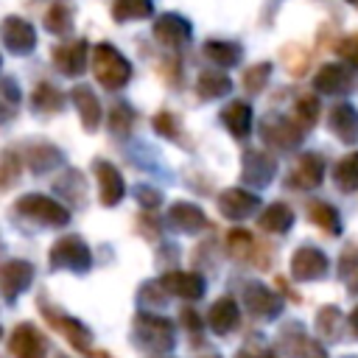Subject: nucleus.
<instances>
[{
    "instance_id": "obj_1",
    "label": "nucleus",
    "mask_w": 358,
    "mask_h": 358,
    "mask_svg": "<svg viewBox=\"0 0 358 358\" xmlns=\"http://www.w3.org/2000/svg\"><path fill=\"white\" fill-rule=\"evenodd\" d=\"M92 70H95V78L101 81V87H106V90H120L131 76L129 62L112 45H98L92 50Z\"/></svg>"
},
{
    "instance_id": "obj_2",
    "label": "nucleus",
    "mask_w": 358,
    "mask_h": 358,
    "mask_svg": "<svg viewBox=\"0 0 358 358\" xmlns=\"http://www.w3.org/2000/svg\"><path fill=\"white\" fill-rule=\"evenodd\" d=\"M17 210L25 213V215H31V218H39L45 224H56V227L59 224H67V218H70L62 204H56V201H50L45 196H22L17 201Z\"/></svg>"
},
{
    "instance_id": "obj_3",
    "label": "nucleus",
    "mask_w": 358,
    "mask_h": 358,
    "mask_svg": "<svg viewBox=\"0 0 358 358\" xmlns=\"http://www.w3.org/2000/svg\"><path fill=\"white\" fill-rule=\"evenodd\" d=\"M3 42L14 50V53H28L36 45V34L34 25L22 17H6L3 20Z\"/></svg>"
},
{
    "instance_id": "obj_4",
    "label": "nucleus",
    "mask_w": 358,
    "mask_h": 358,
    "mask_svg": "<svg viewBox=\"0 0 358 358\" xmlns=\"http://www.w3.org/2000/svg\"><path fill=\"white\" fill-rule=\"evenodd\" d=\"M8 350L14 358H45V338L39 336V330H34V324H20L11 333Z\"/></svg>"
},
{
    "instance_id": "obj_5",
    "label": "nucleus",
    "mask_w": 358,
    "mask_h": 358,
    "mask_svg": "<svg viewBox=\"0 0 358 358\" xmlns=\"http://www.w3.org/2000/svg\"><path fill=\"white\" fill-rule=\"evenodd\" d=\"M154 36L168 48H179L190 39V22L179 14H162L154 22Z\"/></svg>"
},
{
    "instance_id": "obj_6",
    "label": "nucleus",
    "mask_w": 358,
    "mask_h": 358,
    "mask_svg": "<svg viewBox=\"0 0 358 358\" xmlns=\"http://www.w3.org/2000/svg\"><path fill=\"white\" fill-rule=\"evenodd\" d=\"M50 263H53L56 268L70 266V268L78 271V268H87V266H90V252H87V246H84L78 238H64V241H59V243L53 246Z\"/></svg>"
},
{
    "instance_id": "obj_7",
    "label": "nucleus",
    "mask_w": 358,
    "mask_h": 358,
    "mask_svg": "<svg viewBox=\"0 0 358 358\" xmlns=\"http://www.w3.org/2000/svg\"><path fill=\"white\" fill-rule=\"evenodd\" d=\"M84 62H87V42H84V39L53 48V64H56L64 76H78V73L84 70Z\"/></svg>"
},
{
    "instance_id": "obj_8",
    "label": "nucleus",
    "mask_w": 358,
    "mask_h": 358,
    "mask_svg": "<svg viewBox=\"0 0 358 358\" xmlns=\"http://www.w3.org/2000/svg\"><path fill=\"white\" fill-rule=\"evenodd\" d=\"M34 271L28 263L22 260H11V263H3L0 266V288L8 294V296H17L22 288H28Z\"/></svg>"
},
{
    "instance_id": "obj_9",
    "label": "nucleus",
    "mask_w": 358,
    "mask_h": 358,
    "mask_svg": "<svg viewBox=\"0 0 358 358\" xmlns=\"http://www.w3.org/2000/svg\"><path fill=\"white\" fill-rule=\"evenodd\" d=\"M95 173H98V193H101V201L106 207L117 204V199L123 196V179L120 173L109 165V162H95Z\"/></svg>"
},
{
    "instance_id": "obj_10",
    "label": "nucleus",
    "mask_w": 358,
    "mask_h": 358,
    "mask_svg": "<svg viewBox=\"0 0 358 358\" xmlns=\"http://www.w3.org/2000/svg\"><path fill=\"white\" fill-rule=\"evenodd\" d=\"M327 268V257L319 252V249H310V246H302L296 255H294V274L302 277V280H319Z\"/></svg>"
},
{
    "instance_id": "obj_11",
    "label": "nucleus",
    "mask_w": 358,
    "mask_h": 358,
    "mask_svg": "<svg viewBox=\"0 0 358 358\" xmlns=\"http://www.w3.org/2000/svg\"><path fill=\"white\" fill-rule=\"evenodd\" d=\"M330 129L336 131V137H341L347 143H355L358 140V112H355V106L338 103L330 112Z\"/></svg>"
},
{
    "instance_id": "obj_12",
    "label": "nucleus",
    "mask_w": 358,
    "mask_h": 358,
    "mask_svg": "<svg viewBox=\"0 0 358 358\" xmlns=\"http://www.w3.org/2000/svg\"><path fill=\"white\" fill-rule=\"evenodd\" d=\"M73 101H76V109H78V115H81V120H84V126L92 131L98 123H101V103H98V98H95V92L90 90V87H76L73 90Z\"/></svg>"
},
{
    "instance_id": "obj_13",
    "label": "nucleus",
    "mask_w": 358,
    "mask_h": 358,
    "mask_svg": "<svg viewBox=\"0 0 358 358\" xmlns=\"http://www.w3.org/2000/svg\"><path fill=\"white\" fill-rule=\"evenodd\" d=\"M322 173H324V162L319 159V154H305L296 162L291 179H294L296 187H316L322 182Z\"/></svg>"
},
{
    "instance_id": "obj_14",
    "label": "nucleus",
    "mask_w": 358,
    "mask_h": 358,
    "mask_svg": "<svg viewBox=\"0 0 358 358\" xmlns=\"http://www.w3.org/2000/svg\"><path fill=\"white\" fill-rule=\"evenodd\" d=\"M218 207H221V213L229 215V218H246L249 213H255L257 199L249 196V193H243V190H227V193H221Z\"/></svg>"
},
{
    "instance_id": "obj_15",
    "label": "nucleus",
    "mask_w": 358,
    "mask_h": 358,
    "mask_svg": "<svg viewBox=\"0 0 358 358\" xmlns=\"http://www.w3.org/2000/svg\"><path fill=\"white\" fill-rule=\"evenodd\" d=\"M347 87H350V73L341 64H324L316 76V90L319 92L336 95V92H344Z\"/></svg>"
},
{
    "instance_id": "obj_16",
    "label": "nucleus",
    "mask_w": 358,
    "mask_h": 358,
    "mask_svg": "<svg viewBox=\"0 0 358 358\" xmlns=\"http://www.w3.org/2000/svg\"><path fill=\"white\" fill-rule=\"evenodd\" d=\"M162 285L171 288L179 296H193V299L201 296V291H204V280L199 274H187V271H171V274H165L162 277Z\"/></svg>"
},
{
    "instance_id": "obj_17",
    "label": "nucleus",
    "mask_w": 358,
    "mask_h": 358,
    "mask_svg": "<svg viewBox=\"0 0 358 358\" xmlns=\"http://www.w3.org/2000/svg\"><path fill=\"white\" fill-rule=\"evenodd\" d=\"M299 129L296 126H291L288 120H277V117H268L266 123H263V137L268 140V143H274V145H282V148H291L296 140H299Z\"/></svg>"
},
{
    "instance_id": "obj_18",
    "label": "nucleus",
    "mask_w": 358,
    "mask_h": 358,
    "mask_svg": "<svg viewBox=\"0 0 358 358\" xmlns=\"http://www.w3.org/2000/svg\"><path fill=\"white\" fill-rule=\"evenodd\" d=\"M221 117H224L227 129H229L235 137H246L249 129H252V109H249V103H243V101L229 103Z\"/></svg>"
},
{
    "instance_id": "obj_19",
    "label": "nucleus",
    "mask_w": 358,
    "mask_h": 358,
    "mask_svg": "<svg viewBox=\"0 0 358 358\" xmlns=\"http://www.w3.org/2000/svg\"><path fill=\"white\" fill-rule=\"evenodd\" d=\"M210 324L215 333H229L238 324V308L232 299H218L210 308Z\"/></svg>"
},
{
    "instance_id": "obj_20",
    "label": "nucleus",
    "mask_w": 358,
    "mask_h": 358,
    "mask_svg": "<svg viewBox=\"0 0 358 358\" xmlns=\"http://www.w3.org/2000/svg\"><path fill=\"white\" fill-rule=\"evenodd\" d=\"M45 25H48L53 34H59V36L70 34V28H73L70 3H67V0H53L50 8H48V14H45Z\"/></svg>"
},
{
    "instance_id": "obj_21",
    "label": "nucleus",
    "mask_w": 358,
    "mask_h": 358,
    "mask_svg": "<svg viewBox=\"0 0 358 358\" xmlns=\"http://www.w3.org/2000/svg\"><path fill=\"white\" fill-rule=\"evenodd\" d=\"M154 11L151 0H115L112 3V17L117 22H129V20H143Z\"/></svg>"
},
{
    "instance_id": "obj_22",
    "label": "nucleus",
    "mask_w": 358,
    "mask_h": 358,
    "mask_svg": "<svg viewBox=\"0 0 358 358\" xmlns=\"http://www.w3.org/2000/svg\"><path fill=\"white\" fill-rule=\"evenodd\" d=\"M48 316V322L53 324V327H59L67 338H70V344L73 347H78L81 352H87V341H90V333L78 324V322H73V319H64V316H53V313H45Z\"/></svg>"
},
{
    "instance_id": "obj_23",
    "label": "nucleus",
    "mask_w": 358,
    "mask_h": 358,
    "mask_svg": "<svg viewBox=\"0 0 358 358\" xmlns=\"http://www.w3.org/2000/svg\"><path fill=\"white\" fill-rule=\"evenodd\" d=\"M199 95L201 98H218V95H227L232 90V81L224 76V73H201L199 76V84H196Z\"/></svg>"
},
{
    "instance_id": "obj_24",
    "label": "nucleus",
    "mask_w": 358,
    "mask_h": 358,
    "mask_svg": "<svg viewBox=\"0 0 358 358\" xmlns=\"http://www.w3.org/2000/svg\"><path fill=\"white\" fill-rule=\"evenodd\" d=\"M168 218H171V224H176L179 229H199V227L207 224V221H204V213H201L199 207H190V204H173L171 213H168Z\"/></svg>"
},
{
    "instance_id": "obj_25",
    "label": "nucleus",
    "mask_w": 358,
    "mask_h": 358,
    "mask_svg": "<svg viewBox=\"0 0 358 358\" xmlns=\"http://www.w3.org/2000/svg\"><path fill=\"white\" fill-rule=\"evenodd\" d=\"M294 221V213L288 204H271L263 215H260V227L268 229V232H285Z\"/></svg>"
},
{
    "instance_id": "obj_26",
    "label": "nucleus",
    "mask_w": 358,
    "mask_h": 358,
    "mask_svg": "<svg viewBox=\"0 0 358 358\" xmlns=\"http://www.w3.org/2000/svg\"><path fill=\"white\" fill-rule=\"evenodd\" d=\"M271 171H274V162L266 157V154H255V151H249L246 154V168H243V176L249 179V182H268V176H271Z\"/></svg>"
},
{
    "instance_id": "obj_27",
    "label": "nucleus",
    "mask_w": 358,
    "mask_h": 358,
    "mask_svg": "<svg viewBox=\"0 0 358 358\" xmlns=\"http://www.w3.org/2000/svg\"><path fill=\"white\" fill-rule=\"evenodd\" d=\"M336 182H338L341 190H355L358 187V154H350L336 165Z\"/></svg>"
},
{
    "instance_id": "obj_28",
    "label": "nucleus",
    "mask_w": 358,
    "mask_h": 358,
    "mask_svg": "<svg viewBox=\"0 0 358 358\" xmlns=\"http://www.w3.org/2000/svg\"><path fill=\"white\" fill-rule=\"evenodd\" d=\"M204 53L213 59V62H218V64H235L238 59H241V48L238 45H232V42H207L204 45Z\"/></svg>"
},
{
    "instance_id": "obj_29",
    "label": "nucleus",
    "mask_w": 358,
    "mask_h": 358,
    "mask_svg": "<svg viewBox=\"0 0 358 358\" xmlns=\"http://www.w3.org/2000/svg\"><path fill=\"white\" fill-rule=\"evenodd\" d=\"M31 103H34L36 109H42V112H56V109L62 106V95H59L48 81H42V84H36V90H34V95H31Z\"/></svg>"
},
{
    "instance_id": "obj_30",
    "label": "nucleus",
    "mask_w": 358,
    "mask_h": 358,
    "mask_svg": "<svg viewBox=\"0 0 358 358\" xmlns=\"http://www.w3.org/2000/svg\"><path fill=\"white\" fill-rule=\"evenodd\" d=\"M310 218H313V224H319L322 229H327V232H338V213L330 207V204H324V201H313L310 204Z\"/></svg>"
},
{
    "instance_id": "obj_31",
    "label": "nucleus",
    "mask_w": 358,
    "mask_h": 358,
    "mask_svg": "<svg viewBox=\"0 0 358 358\" xmlns=\"http://www.w3.org/2000/svg\"><path fill=\"white\" fill-rule=\"evenodd\" d=\"M246 302H249V308L255 310V316L260 313V316H271V310H274V305H277V299L271 296V294H266V288H249V294H246Z\"/></svg>"
},
{
    "instance_id": "obj_32",
    "label": "nucleus",
    "mask_w": 358,
    "mask_h": 358,
    "mask_svg": "<svg viewBox=\"0 0 358 358\" xmlns=\"http://www.w3.org/2000/svg\"><path fill=\"white\" fill-rule=\"evenodd\" d=\"M268 73H271V64H255V67H249L246 70V76H243V87L249 90V92H257V90H263V84H266V78H268Z\"/></svg>"
},
{
    "instance_id": "obj_33",
    "label": "nucleus",
    "mask_w": 358,
    "mask_h": 358,
    "mask_svg": "<svg viewBox=\"0 0 358 358\" xmlns=\"http://www.w3.org/2000/svg\"><path fill=\"white\" fill-rule=\"evenodd\" d=\"M341 280L347 282V288L352 291V294H358V255H344V260H341Z\"/></svg>"
},
{
    "instance_id": "obj_34",
    "label": "nucleus",
    "mask_w": 358,
    "mask_h": 358,
    "mask_svg": "<svg viewBox=\"0 0 358 358\" xmlns=\"http://www.w3.org/2000/svg\"><path fill=\"white\" fill-rule=\"evenodd\" d=\"M296 112H299V120H302L305 126H310V123L319 117V101H316L313 95H302V98L296 101Z\"/></svg>"
},
{
    "instance_id": "obj_35",
    "label": "nucleus",
    "mask_w": 358,
    "mask_h": 358,
    "mask_svg": "<svg viewBox=\"0 0 358 358\" xmlns=\"http://www.w3.org/2000/svg\"><path fill=\"white\" fill-rule=\"evenodd\" d=\"M338 53H341L352 67H358V31H355V34H350L347 39H341Z\"/></svg>"
},
{
    "instance_id": "obj_36",
    "label": "nucleus",
    "mask_w": 358,
    "mask_h": 358,
    "mask_svg": "<svg viewBox=\"0 0 358 358\" xmlns=\"http://www.w3.org/2000/svg\"><path fill=\"white\" fill-rule=\"evenodd\" d=\"M131 117H134V115H131V109H129V106H123V103H117V106L112 109V129H115V131H120V129H123V131H129Z\"/></svg>"
},
{
    "instance_id": "obj_37",
    "label": "nucleus",
    "mask_w": 358,
    "mask_h": 358,
    "mask_svg": "<svg viewBox=\"0 0 358 358\" xmlns=\"http://www.w3.org/2000/svg\"><path fill=\"white\" fill-rule=\"evenodd\" d=\"M154 126H157V131H162L165 137H176V120H173V115L159 112V115L154 117Z\"/></svg>"
},
{
    "instance_id": "obj_38",
    "label": "nucleus",
    "mask_w": 358,
    "mask_h": 358,
    "mask_svg": "<svg viewBox=\"0 0 358 358\" xmlns=\"http://www.w3.org/2000/svg\"><path fill=\"white\" fill-rule=\"evenodd\" d=\"M17 159H11L8 154H3V159H0V185H6V182H14V176H17Z\"/></svg>"
},
{
    "instance_id": "obj_39",
    "label": "nucleus",
    "mask_w": 358,
    "mask_h": 358,
    "mask_svg": "<svg viewBox=\"0 0 358 358\" xmlns=\"http://www.w3.org/2000/svg\"><path fill=\"white\" fill-rule=\"evenodd\" d=\"M350 324H352V330H355V333H358V308H355V310H352V316H350Z\"/></svg>"
},
{
    "instance_id": "obj_40",
    "label": "nucleus",
    "mask_w": 358,
    "mask_h": 358,
    "mask_svg": "<svg viewBox=\"0 0 358 358\" xmlns=\"http://www.w3.org/2000/svg\"><path fill=\"white\" fill-rule=\"evenodd\" d=\"M213 358H215V355H213Z\"/></svg>"
}]
</instances>
